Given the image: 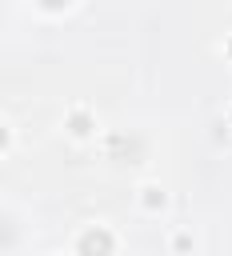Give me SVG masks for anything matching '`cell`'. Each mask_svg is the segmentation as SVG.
<instances>
[{
    "instance_id": "3957f363",
    "label": "cell",
    "mask_w": 232,
    "mask_h": 256,
    "mask_svg": "<svg viewBox=\"0 0 232 256\" xmlns=\"http://www.w3.org/2000/svg\"><path fill=\"white\" fill-rule=\"evenodd\" d=\"M144 204H148V208H160V204H164L160 188H144Z\"/></svg>"
},
{
    "instance_id": "7a4b0ae2",
    "label": "cell",
    "mask_w": 232,
    "mask_h": 256,
    "mask_svg": "<svg viewBox=\"0 0 232 256\" xmlns=\"http://www.w3.org/2000/svg\"><path fill=\"white\" fill-rule=\"evenodd\" d=\"M68 132H72V136H88V132H92V116H88V112H72V116H68Z\"/></svg>"
},
{
    "instance_id": "277c9868",
    "label": "cell",
    "mask_w": 232,
    "mask_h": 256,
    "mask_svg": "<svg viewBox=\"0 0 232 256\" xmlns=\"http://www.w3.org/2000/svg\"><path fill=\"white\" fill-rule=\"evenodd\" d=\"M36 4H40V8H52V12H56V8H64L68 0H36Z\"/></svg>"
},
{
    "instance_id": "5b68a950",
    "label": "cell",
    "mask_w": 232,
    "mask_h": 256,
    "mask_svg": "<svg viewBox=\"0 0 232 256\" xmlns=\"http://www.w3.org/2000/svg\"><path fill=\"white\" fill-rule=\"evenodd\" d=\"M228 56H232V36H228Z\"/></svg>"
},
{
    "instance_id": "8992f818",
    "label": "cell",
    "mask_w": 232,
    "mask_h": 256,
    "mask_svg": "<svg viewBox=\"0 0 232 256\" xmlns=\"http://www.w3.org/2000/svg\"><path fill=\"white\" fill-rule=\"evenodd\" d=\"M228 120H232V116H228Z\"/></svg>"
},
{
    "instance_id": "6da1fadb",
    "label": "cell",
    "mask_w": 232,
    "mask_h": 256,
    "mask_svg": "<svg viewBox=\"0 0 232 256\" xmlns=\"http://www.w3.org/2000/svg\"><path fill=\"white\" fill-rule=\"evenodd\" d=\"M112 248H116V240H112L108 232H100V228L80 240V252H84V256H88V252H112Z\"/></svg>"
}]
</instances>
